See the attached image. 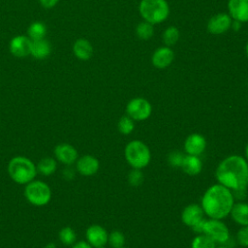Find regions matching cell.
Masks as SVG:
<instances>
[{"label": "cell", "mask_w": 248, "mask_h": 248, "mask_svg": "<svg viewBox=\"0 0 248 248\" xmlns=\"http://www.w3.org/2000/svg\"><path fill=\"white\" fill-rule=\"evenodd\" d=\"M218 182L232 190L233 197L243 199L248 186V164L238 155H232L224 159L216 169Z\"/></svg>", "instance_id": "cell-1"}, {"label": "cell", "mask_w": 248, "mask_h": 248, "mask_svg": "<svg viewBox=\"0 0 248 248\" xmlns=\"http://www.w3.org/2000/svg\"><path fill=\"white\" fill-rule=\"evenodd\" d=\"M233 195L232 191L219 184L209 187L202 199V207L203 212L211 219H223L231 212L233 205Z\"/></svg>", "instance_id": "cell-2"}, {"label": "cell", "mask_w": 248, "mask_h": 248, "mask_svg": "<svg viewBox=\"0 0 248 248\" xmlns=\"http://www.w3.org/2000/svg\"><path fill=\"white\" fill-rule=\"evenodd\" d=\"M8 173L12 180L26 185L35 179L38 171L36 165L25 156H15L8 163Z\"/></svg>", "instance_id": "cell-3"}, {"label": "cell", "mask_w": 248, "mask_h": 248, "mask_svg": "<svg viewBox=\"0 0 248 248\" xmlns=\"http://www.w3.org/2000/svg\"><path fill=\"white\" fill-rule=\"evenodd\" d=\"M139 10L144 21L151 24L163 22L170 14V7L167 0H141Z\"/></svg>", "instance_id": "cell-4"}, {"label": "cell", "mask_w": 248, "mask_h": 248, "mask_svg": "<svg viewBox=\"0 0 248 248\" xmlns=\"http://www.w3.org/2000/svg\"><path fill=\"white\" fill-rule=\"evenodd\" d=\"M124 154L127 162L133 169H143L151 160V153L148 146L138 140H132L126 145Z\"/></svg>", "instance_id": "cell-5"}, {"label": "cell", "mask_w": 248, "mask_h": 248, "mask_svg": "<svg viewBox=\"0 0 248 248\" xmlns=\"http://www.w3.org/2000/svg\"><path fill=\"white\" fill-rule=\"evenodd\" d=\"M24 196L31 204L44 206L46 205L51 199V190L46 182L34 179L25 185Z\"/></svg>", "instance_id": "cell-6"}, {"label": "cell", "mask_w": 248, "mask_h": 248, "mask_svg": "<svg viewBox=\"0 0 248 248\" xmlns=\"http://www.w3.org/2000/svg\"><path fill=\"white\" fill-rule=\"evenodd\" d=\"M202 233L208 235L215 242L222 244L226 243L230 237L228 227L219 219H205L202 228Z\"/></svg>", "instance_id": "cell-7"}, {"label": "cell", "mask_w": 248, "mask_h": 248, "mask_svg": "<svg viewBox=\"0 0 248 248\" xmlns=\"http://www.w3.org/2000/svg\"><path fill=\"white\" fill-rule=\"evenodd\" d=\"M126 112L133 120L142 121L151 115L152 107L146 99L134 98L127 104Z\"/></svg>", "instance_id": "cell-8"}, {"label": "cell", "mask_w": 248, "mask_h": 248, "mask_svg": "<svg viewBox=\"0 0 248 248\" xmlns=\"http://www.w3.org/2000/svg\"><path fill=\"white\" fill-rule=\"evenodd\" d=\"M55 160L65 166H72L78 158V150L70 143H59L53 150Z\"/></svg>", "instance_id": "cell-9"}, {"label": "cell", "mask_w": 248, "mask_h": 248, "mask_svg": "<svg viewBox=\"0 0 248 248\" xmlns=\"http://www.w3.org/2000/svg\"><path fill=\"white\" fill-rule=\"evenodd\" d=\"M232 26V17L229 14L220 13L213 16L207 22V30L214 35L227 32Z\"/></svg>", "instance_id": "cell-10"}, {"label": "cell", "mask_w": 248, "mask_h": 248, "mask_svg": "<svg viewBox=\"0 0 248 248\" xmlns=\"http://www.w3.org/2000/svg\"><path fill=\"white\" fill-rule=\"evenodd\" d=\"M86 241L94 248L103 247L108 242V234L104 227L100 225H91L85 232Z\"/></svg>", "instance_id": "cell-11"}, {"label": "cell", "mask_w": 248, "mask_h": 248, "mask_svg": "<svg viewBox=\"0 0 248 248\" xmlns=\"http://www.w3.org/2000/svg\"><path fill=\"white\" fill-rule=\"evenodd\" d=\"M100 167L98 159L92 155H83L78 158L76 162V170L83 176L94 175Z\"/></svg>", "instance_id": "cell-12"}, {"label": "cell", "mask_w": 248, "mask_h": 248, "mask_svg": "<svg viewBox=\"0 0 248 248\" xmlns=\"http://www.w3.org/2000/svg\"><path fill=\"white\" fill-rule=\"evenodd\" d=\"M174 58L173 50L169 46H161L157 48L151 57V62L157 69H165L169 67Z\"/></svg>", "instance_id": "cell-13"}, {"label": "cell", "mask_w": 248, "mask_h": 248, "mask_svg": "<svg viewBox=\"0 0 248 248\" xmlns=\"http://www.w3.org/2000/svg\"><path fill=\"white\" fill-rule=\"evenodd\" d=\"M206 146V140L201 134L194 133L187 137L184 142V149L189 155L199 156L201 155Z\"/></svg>", "instance_id": "cell-14"}, {"label": "cell", "mask_w": 248, "mask_h": 248, "mask_svg": "<svg viewBox=\"0 0 248 248\" xmlns=\"http://www.w3.org/2000/svg\"><path fill=\"white\" fill-rule=\"evenodd\" d=\"M31 43L29 37L18 35L14 37L10 42V50L16 57H25L30 54Z\"/></svg>", "instance_id": "cell-15"}, {"label": "cell", "mask_w": 248, "mask_h": 248, "mask_svg": "<svg viewBox=\"0 0 248 248\" xmlns=\"http://www.w3.org/2000/svg\"><path fill=\"white\" fill-rule=\"evenodd\" d=\"M228 9L232 18L248 22V0H229Z\"/></svg>", "instance_id": "cell-16"}, {"label": "cell", "mask_w": 248, "mask_h": 248, "mask_svg": "<svg viewBox=\"0 0 248 248\" xmlns=\"http://www.w3.org/2000/svg\"><path fill=\"white\" fill-rule=\"evenodd\" d=\"M203 209L202 206L196 203H192L187 205L181 214L182 222L188 227H194L203 218Z\"/></svg>", "instance_id": "cell-17"}, {"label": "cell", "mask_w": 248, "mask_h": 248, "mask_svg": "<svg viewBox=\"0 0 248 248\" xmlns=\"http://www.w3.org/2000/svg\"><path fill=\"white\" fill-rule=\"evenodd\" d=\"M183 171L189 175H197L202 171V163L198 156L194 155H185L182 161L181 167Z\"/></svg>", "instance_id": "cell-18"}, {"label": "cell", "mask_w": 248, "mask_h": 248, "mask_svg": "<svg viewBox=\"0 0 248 248\" xmlns=\"http://www.w3.org/2000/svg\"><path fill=\"white\" fill-rule=\"evenodd\" d=\"M73 51L76 57L80 60H88L93 54V46L86 39H78L75 42Z\"/></svg>", "instance_id": "cell-19"}, {"label": "cell", "mask_w": 248, "mask_h": 248, "mask_svg": "<svg viewBox=\"0 0 248 248\" xmlns=\"http://www.w3.org/2000/svg\"><path fill=\"white\" fill-rule=\"evenodd\" d=\"M51 46L48 41L45 39L35 40L31 43L30 54L37 59H44L50 54Z\"/></svg>", "instance_id": "cell-20"}, {"label": "cell", "mask_w": 248, "mask_h": 248, "mask_svg": "<svg viewBox=\"0 0 248 248\" xmlns=\"http://www.w3.org/2000/svg\"><path fill=\"white\" fill-rule=\"evenodd\" d=\"M230 213L234 222L241 226H248V203H233Z\"/></svg>", "instance_id": "cell-21"}, {"label": "cell", "mask_w": 248, "mask_h": 248, "mask_svg": "<svg viewBox=\"0 0 248 248\" xmlns=\"http://www.w3.org/2000/svg\"><path fill=\"white\" fill-rule=\"evenodd\" d=\"M37 171L42 175L49 176L53 174L57 169V161L52 157H44L37 164Z\"/></svg>", "instance_id": "cell-22"}, {"label": "cell", "mask_w": 248, "mask_h": 248, "mask_svg": "<svg viewBox=\"0 0 248 248\" xmlns=\"http://www.w3.org/2000/svg\"><path fill=\"white\" fill-rule=\"evenodd\" d=\"M27 33L31 41L45 39V36L46 34V27L43 22L35 21L30 24V26L28 27Z\"/></svg>", "instance_id": "cell-23"}, {"label": "cell", "mask_w": 248, "mask_h": 248, "mask_svg": "<svg viewBox=\"0 0 248 248\" xmlns=\"http://www.w3.org/2000/svg\"><path fill=\"white\" fill-rule=\"evenodd\" d=\"M59 241L65 246H72L77 242V233L71 227H64L58 232Z\"/></svg>", "instance_id": "cell-24"}, {"label": "cell", "mask_w": 248, "mask_h": 248, "mask_svg": "<svg viewBox=\"0 0 248 248\" xmlns=\"http://www.w3.org/2000/svg\"><path fill=\"white\" fill-rule=\"evenodd\" d=\"M154 33L153 24L147 21H141L136 28V34L140 40H149Z\"/></svg>", "instance_id": "cell-25"}, {"label": "cell", "mask_w": 248, "mask_h": 248, "mask_svg": "<svg viewBox=\"0 0 248 248\" xmlns=\"http://www.w3.org/2000/svg\"><path fill=\"white\" fill-rule=\"evenodd\" d=\"M191 247L192 248H216L215 241L204 233H201L200 235H197L193 239Z\"/></svg>", "instance_id": "cell-26"}, {"label": "cell", "mask_w": 248, "mask_h": 248, "mask_svg": "<svg viewBox=\"0 0 248 248\" xmlns=\"http://www.w3.org/2000/svg\"><path fill=\"white\" fill-rule=\"evenodd\" d=\"M179 39V31L174 26L168 27L163 33V42L167 46L174 45Z\"/></svg>", "instance_id": "cell-27"}, {"label": "cell", "mask_w": 248, "mask_h": 248, "mask_svg": "<svg viewBox=\"0 0 248 248\" xmlns=\"http://www.w3.org/2000/svg\"><path fill=\"white\" fill-rule=\"evenodd\" d=\"M117 128L121 134L129 135L133 132V130L135 128L134 120L131 117H129L128 115L122 116L117 123Z\"/></svg>", "instance_id": "cell-28"}, {"label": "cell", "mask_w": 248, "mask_h": 248, "mask_svg": "<svg viewBox=\"0 0 248 248\" xmlns=\"http://www.w3.org/2000/svg\"><path fill=\"white\" fill-rule=\"evenodd\" d=\"M108 242L112 248H120L125 243V236L121 232L113 231L108 234Z\"/></svg>", "instance_id": "cell-29"}, {"label": "cell", "mask_w": 248, "mask_h": 248, "mask_svg": "<svg viewBox=\"0 0 248 248\" xmlns=\"http://www.w3.org/2000/svg\"><path fill=\"white\" fill-rule=\"evenodd\" d=\"M184 154L175 150V151H171L169 156H168V161L169 164L173 167V168H180L182 161L184 159Z\"/></svg>", "instance_id": "cell-30"}, {"label": "cell", "mask_w": 248, "mask_h": 248, "mask_svg": "<svg viewBox=\"0 0 248 248\" xmlns=\"http://www.w3.org/2000/svg\"><path fill=\"white\" fill-rule=\"evenodd\" d=\"M128 181L132 186H139L143 182V174L140 170L134 169L128 175Z\"/></svg>", "instance_id": "cell-31"}, {"label": "cell", "mask_w": 248, "mask_h": 248, "mask_svg": "<svg viewBox=\"0 0 248 248\" xmlns=\"http://www.w3.org/2000/svg\"><path fill=\"white\" fill-rule=\"evenodd\" d=\"M237 242L242 247H248V226H243L236 234Z\"/></svg>", "instance_id": "cell-32"}, {"label": "cell", "mask_w": 248, "mask_h": 248, "mask_svg": "<svg viewBox=\"0 0 248 248\" xmlns=\"http://www.w3.org/2000/svg\"><path fill=\"white\" fill-rule=\"evenodd\" d=\"M75 170L71 166H66V168L62 171V175L66 180H72L75 177Z\"/></svg>", "instance_id": "cell-33"}, {"label": "cell", "mask_w": 248, "mask_h": 248, "mask_svg": "<svg viewBox=\"0 0 248 248\" xmlns=\"http://www.w3.org/2000/svg\"><path fill=\"white\" fill-rule=\"evenodd\" d=\"M59 0H40L41 5L46 9H50L54 7Z\"/></svg>", "instance_id": "cell-34"}, {"label": "cell", "mask_w": 248, "mask_h": 248, "mask_svg": "<svg viewBox=\"0 0 248 248\" xmlns=\"http://www.w3.org/2000/svg\"><path fill=\"white\" fill-rule=\"evenodd\" d=\"M72 248H93L87 241H78L72 245Z\"/></svg>", "instance_id": "cell-35"}, {"label": "cell", "mask_w": 248, "mask_h": 248, "mask_svg": "<svg viewBox=\"0 0 248 248\" xmlns=\"http://www.w3.org/2000/svg\"><path fill=\"white\" fill-rule=\"evenodd\" d=\"M241 27V22L240 21H237V20H234V21H232V26L231 28H232L233 30L235 31H238Z\"/></svg>", "instance_id": "cell-36"}, {"label": "cell", "mask_w": 248, "mask_h": 248, "mask_svg": "<svg viewBox=\"0 0 248 248\" xmlns=\"http://www.w3.org/2000/svg\"><path fill=\"white\" fill-rule=\"evenodd\" d=\"M45 248H57V247H56L55 243H53V242H49V243H47V244L45 246Z\"/></svg>", "instance_id": "cell-37"}, {"label": "cell", "mask_w": 248, "mask_h": 248, "mask_svg": "<svg viewBox=\"0 0 248 248\" xmlns=\"http://www.w3.org/2000/svg\"><path fill=\"white\" fill-rule=\"evenodd\" d=\"M245 154H246V157H247V159H248V143H247L246 148H245Z\"/></svg>", "instance_id": "cell-38"}, {"label": "cell", "mask_w": 248, "mask_h": 248, "mask_svg": "<svg viewBox=\"0 0 248 248\" xmlns=\"http://www.w3.org/2000/svg\"><path fill=\"white\" fill-rule=\"evenodd\" d=\"M245 51H246V54L248 56V43L246 44V46H245Z\"/></svg>", "instance_id": "cell-39"}, {"label": "cell", "mask_w": 248, "mask_h": 248, "mask_svg": "<svg viewBox=\"0 0 248 248\" xmlns=\"http://www.w3.org/2000/svg\"><path fill=\"white\" fill-rule=\"evenodd\" d=\"M218 248H228V247H226V246H220V247H218Z\"/></svg>", "instance_id": "cell-40"}, {"label": "cell", "mask_w": 248, "mask_h": 248, "mask_svg": "<svg viewBox=\"0 0 248 248\" xmlns=\"http://www.w3.org/2000/svg\"><path fill=\"white\" fill-rule=\"evenodd\" d=\"M99 248H105V246H103V247H99Z\"/></svg>", "instance_id": "cell-41"}, {"label": "cell", "mask_w": 248, "mask_h": 248, "mask_svg": "<svg viewBox=\"0 0 248 248\" xmlns=\"http://www.w3.org/2000/svg\"><path fill=\"white\" fill-rule=\"evenodd\" d=\"M120 248H124V247H120Z\"/></svg>", "instance_id": "cell-42"}]
</instances>
